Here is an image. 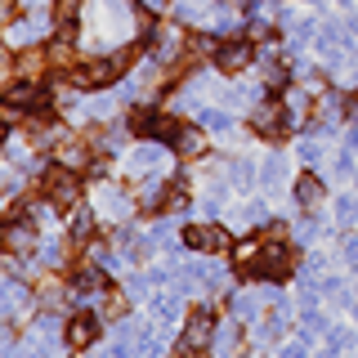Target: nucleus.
Segmentation results:
<instances>
[{"label":"nucleus","mask_w":358,"mask_h":358,"mask_svg":"<svg viewBox=\"0 0 358 358\" xmlns=\"http://www.w3.org/2000/svg\"><path fill=\"white\" fill-rule=\"evenodd\" d=\"M41 188H45V197H50L54 206H72V201L81 197V179L67 171V166H54V171H45Z\"/></svg>","instance_id":"nucleus-1"},{"label":"nucleus","mask_w":358,"mask_h":358,"mask_svg":"<svg viewBox=\"0 0 358 358\" xmlns=\"http://www.w3.org/2000/svg\"><path fill=\"white\" fill-rule=\"evenodd\" d=\"M215 336V322H210V313H193V318L184 322V331H179V354H197V350H206V341Z\"/></svg>","instance_id":"nucleus-2"},{"label":"nucleus","mask_w":358,"mask_h":358,"mask_svg":"<svg viewBox=\"0 0 358 358\" xmlns=\"http://www.w3.org/2000/svg\"><path fill=\"white\" fill-rule=\"evenodd\" d=\"M184 246L188 251H229V233L220 224H193L184 229Z\"/></svg>","instance_id":"nucleus-3"},{"label":"nucleus","mask_w":358,"mask_h":358,"mask_svg":"<svg viewBox=\"0 0 358 358\" xmlns=\"http://www.w3.org/2000/svg\"><path fill=\"white\" fill-rule=\"evenodd\" d=\"M251 130L264 134V139L287 134V108H282V103H260V108H251Z\"/></svg>","instance_id":"nucleus-4"},{"label":"nucleus","mask_w":358,"mask_h":358,"mask_svg":"<svg viewBox=\"0 0 358 358\" xmlns=\"http://www.w3.org/2000/svg\"><path fill=\"white\" fill-rule=\"evenodd\" d=\"M291 268H296V251H287V246H264L255 273L260 278H287Z\"/></svg>","instance_id":"nucleus-5"},{"label":"nucleus","mask_w":358,"mask_h":358,"mask_svg":"<svg viewBox=\"0 0 358 358\" xmlns=\"http://www.w3.org/2000/svg\"><path fill=\"white\" fill-rule=\"evenodd\" d=\"M112 76H117V67H112V59H94V63H81L72 72V85L81 90H94V85H108Z\"/></svg>","instance_id":"nucleus-6"},{"label":"nucleus","mask_w":358,"mask_h":358,"mask_svg":"<svg viewBox=\"0 0 358 358\" xmlns=\"http://www.w3.org/2000/svg\"><path fill=\"white\" fill-rule=\"evenodd\" d=\"M251 63V41H229L215 50V67L220 72H242V67Z\"/></svg>","instance_id":"nucleus-7"},{"label":"nucleus","mask_w":358,"mask_h":358,"mask_svg":"<svg viewBox=\"0 0 358 358\" xmlns=\"http://www.w3.org/2000/svg\"><path fill=\"white\" fill-rule=\"evenodd\" d=\"M36 246V229L31 224H22V220H9V229H5V251L9 255H22V251H31Z\"/></svg>","instance_id":"nucleus-8"},{"label":"nucleus","mask_w":358,"mask_h":358,"mask_svg":"<svg viewBox=\"0 0 358 358\" xmlns=\"http://www.w3.org/2000/svg\"><path fill=\"white\" fill-rule=\"evenodd\" d=\"M171 148L179 157H201V152H206V139H201V130H193V126H179L175 139H171Z\"/></svg>","instance_id":"nucleus-9"},{"label":"nucleus","mask_w":358,"mask_h":358,"mask_svg":"<svg viewBox=\"0 0 358 358\" xmlns=\"http://www.w3.org/2000/svg\"><path fill=\"white\" fill-rule=\"evenodd\" d=\"M94 336H99V322L94 318H72V327H67V345H72V350H90Z\"/></svg>","instance_id":"nucleus-10"},{"label":"nucleus","mask_w":358,"mask_h":358,"mask_svg":"<svg viewBox=\"0 0 358 358\" xmlns=\"http://www.w3.org/2000/svg\"><path fill=\"white\" fill-rule=\"evenodd\" d=\"M296 201L300 206H318L322 201V179L318 175H300L296 179Z\"/></svg>","instance_id":"nucleus-11"},{"label":"nucleus","mask_w":358,"mask_h":358,"mask_svg":"<svg viewBox=\"0 0 358 358\" xmlns=\"http://www.w3.org/2000/svg\"><path fill=\"white\" fill-rule=\"evenodd\" d=\"M99 206H103V210H112V215H126V210H130V201H126V193H121V188H99Z\"/></svg>","instance_id":"nucleus-12"},{"label":"nucleus","mask_w":358,"mask_h":358,"mask_svg":"<svg viewBox=\"0 0 358 358\" xmlns=\"http://www.w3.org/2000/svg\"><path fill=\"white\" fill-rule=\"evenodd\" d=\"M99 287H103V278H99V268H81V273L72 278V291H76V296H94Z\"/></svg>","instance_id":"nucleus-13"},{"label":"nucleus","mask_w":358,"mask_h":358,"mask_svg":"<svg viewBox=\"0 0 358 358\" xmlns=\"http://www.w3.org/2000/svg\"><path fill=\"white\" fill-rule=\"evenodd\" d=\"M31 103H41V94H36V85H31V81H22V85H14V90H9V108H31Z\"/></svg>","instance_id":"nucleus-14"},{"label":"nucleus","mask_w":358,"mask_h":358,"mask_svg":"<svg viewBox=\"0 0 358 358\" xmlns=\"http://www.w3.org/2000/svg\"><path fill=\"white\" fill-rule=\"evenodd\" d=\"M134 171H157V166H162V148H157V143H143L139 152H134Z\"/></svg>","instance_id":"nucleus-15"},{"label":"nucleus","mask_w":358,"mask_h":358,"mask_svg":"<svg viewBox=\"0 0 358 358\" xmlns=\"http://www.w3.org/2000/svg\"><path fill=\"white\" fill-rule=\"evenodd\" d=\"M260 251H264V246H255V242H242L238 251H233V260H238V268H251V273H255V264H260Z\"/></svg>","instance_id":"nucleus-16"},{"label":"nucleus","mask_w":358,"mask_h":358,"mask_svg":"<svg viewBox=\"0 0 358 358\" xmlns=\"http://www.w3.org/2000/svg\"><path fill=\"white\" fill-rule=\"evenodd\" d=\"M126 309H130V296H126V291H117V287H112L108 296H103V313H108V318H121Z\"/></svg>","instance_id":"nucleus-17"},{"label":"nucleus","mask_w":358,"mask_h":358,"mask_svg":"<svg viewBox=\"0 0 358 358\" xmlns=\"http://www.w3.org/2000/svg\"><path fill=\"white\" fill-rule=\"evenodd\" d=\"M94 233V215L90 210H72V242H85Z\"/></svg>","instance_id":"nucleus-18"},{"label":"nucleus","mask_w":358,"mask_h":358,"mask_svg":"<svg viewBox=\"0 0 358 358\" xmlns=\"http://www.w3.org/2000/svg\"><path fill=\"white\" fill-rule=\"evenodd\" d=\"M36 296H41V305H45V309H59V305H63V287H59V282H41V287H36Z\"/></svg>","instance_id":"nucleus-19"},{"label":"nucleus","mask_w":358,"mask_h":358,"mask_svg":"<svg viewBox=\"0 0 358 358\" xmlns=\"http://www.w3.org/2000/svg\"><path fill=\"white\" fill-rule=\"evenodd\" d=\"M59 157H63V166H67V171H72V166H81V162H85V148H81V143H76V139H67Z\"/></svg>","instance_id":"nucleus-20"},{"label":"nucleus","mask_w":358,"mask_h":358,"mask_svg":"<svg viewBox=\"0 0 358 358\" xmlns=\"http://www.w3.org/2000/svg\"><path fill=\"white\" fill-rule=\"evenodd\" d=\"M157 313H162L166 322H175V318H179V300H175V296H162V300H157Z\"/></svg>","instance_id":"nucleus-21"},{"label":"nucleus","mask_w":358,"mask_h":358,"mask_svg":"<svg viewBox=\"0 0 358 358\" xmlns=\"http://www.w3.org/2000/svg\"><path fill=\"white\" fill-rule=\"evenodd\" d=\"M336 210H341V224H354L358 220V201L354 197H341V201H336Z\"/></svg>","instance_id":"nucleus-22"},{"label":"nucleus","mask_w":358,"mask_h":358,"mask_svg":"<svg viewBox=\"0 0 358 358\" xmlns=\"http://www.w3.org/2000/svg\"><path fill=\"white\" fill-rule=\"evenodd\" d=\"M282 179V157H268L264 162V184H278Z\"/></svg>","instance_id":"nucleus-23"},{"label":"nucleus","mask_w":358,"mask_h":358,"mask_svg":"<svg viewBox=\"0 0 358 358\" xmlns=\"http://www.w3.org/2000/svg\"><path fill=\"white\" fill-rule=\"evenodd\" d=\"M220 350H224V354H229V350H238V327H233V322L220 331Z\"/></svg>","instance_id":"nucleus-24"},{"label":"nucleus","mask_w":358,"mask_h":358,"mask_svg":"<svg viewBox=\"0 0 358 358\" xmlns=\"http://www.w3.org/2000/svg\"><path fill=\"white\" fill-rule=\"evenodd\" d=\"M206 126H210V130H229L233 121L224 117V112H215V108H210V112H206Z\"/></svg>","instance_id":"nucleus-25"},{"label":"nucleus","mask_w":358,"mask_h":358,"mask_svg":"<svg viewBox=\"0 0 358 358\" xmlns=\"http://www.w3.org/2000/svg\"><path fill=\"white\" fill-rule=\"evenodd\" d=\"M282 358H305V345H291V350H282Z\"/></svg>","instance_id":"nucleus-26"},{"label":"nucleus","mask_w":358,"mask_h":358,"mask_svg":"<svg viewBox=\"0 0 358 358\" xmlns=\"http://www.w3.org/2000/svg\"><path fill=\"white\" fill-rule=\"evenodd\" d=\"M345 108H350V117L358 121V94H354V99H345Z\"/></svg>","instance_id":"nucleus-27"},{"label":"nucleus","mask_w":358,"mask_h":358,"mask_svg":"<svg viewBox=\"0 0 358 358\" xmlns=\"http://www.w3.org/2000/svg\"><path fill=\"white\" fill-rule=\"evenodd\" d=\"M188 358H201V354H188Z\"/></svg>","instance_id":"nucleus-28"}]
</instances>
